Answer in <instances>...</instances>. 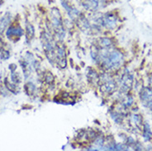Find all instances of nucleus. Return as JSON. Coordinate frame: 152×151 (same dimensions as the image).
Returning <instances> with one entry per match:
<instances>
[{
	"label": "nucleus",
	"mask_w": 152,
	"mask_h": 151,
	"mask_svg": "<svg viewBox=\"0 0 152 151\" xmlns=\"http://www.w3.org/2000/svg\"><path fill=\"white\" fill-rule=\"evenodd\" d=\"M99 59L107 69H115L119 68L123 62V55L118 50L104 52L103 55H99Z\"/></svg>",
	"instance_id": "1"
},
{
	"label": "nucleus",
	"mask_w": 152,
	"mask_h": 151,
	"mask_svg": "<svg viewBox=\"0 0 152 151\" xmlns=\"http://www.w3.org/2000/svg\"><path fill=\"white\" fill-rule=\"evenodd\" d=\"M50 22H51V25L53 27L54 31L57 35V37L60 40H63L65 36V31L63 27L62 17L59 9L56 8H52L50 12Z\"/></svg>",
	"instance_id": "2"
},
{
	"label": "nucleus",
	"mask_w": 152,
	"mask_h": 151,
	"mask_svg": "<svg viewBox=\"0 0 152 151\" xmlns=\"http://www.w3.org/2000/svg\"><path fill=\"white\" fill-rule=\"evenodd\" d=\"M42 42L46 56L48 57L49 61L53 64L54 61H56V45L55 44L53 39L50 36V35H49V33L44 32L42 35Z\"/></svg>",
	"instance_id": "3"
},
{
	"label": "nucleus",
	"mask_w": 152,
	"mask_h": 151,
	"mask_svg": "<svg viewBox=\"0 0 152 151\" xmlns=\"http://www.w3.org/2000/svg\"><path fill=\"white\" fill-rule=\"evenodd\" d=\"M95 23H96V25L103 26V27L109 28V29H113L117 25V18L112 14L101 16L95 20Z\"/></svg>",
	"instance_id": "4"
},
{
	"label": "nucleus",
	"mask_w": 152,
	"mask_h": 151,
	"mask_svg": "<svg viewBox=\"0 0 152 151\" xmlns=\"http://www.w3.org/2000/svg\"><path fill=\"white\" fill-rule=\"evenodd\" d=\"M61 4L63 8L65 9V11L67 12L69 17L72 20L77 21L81 17L80 12L75 7H74L70 3H69L68 0H61Z\"/></svg>",
	"instance_id": "5"
},
{
	"label": "nucleus",
	"mask_w": 152,
	"mask_h": 151,
	"mask_svg": "<svg viewBox=\"0 0 152 151\" xmlns=\"http://www.w3.org/2000/svg\"><path fill=\"white\" fill-rule=\"evenodd\" d=\"M107 0H85L83 6L88 11H97L102 8L106 4Z\"/></svg>",
	"instance_id": "6"
},
{
	"label": "nucleus",
	"mask_w": 152,
	"mask_h": 151,
	"mask_svg": "<svg viewBox=\"0 0 152 151\" xmlns=\"http://www.w3.org/2000/svg\"><path fill=\"white\" fill-rule=\"evenodd\" d=\"M56 63L59 64L61 68H65L67 65L66 61V54H65V49L62 45H56Z\"/></svg>",
	"instance_id": "7"
},
{
	"label": "nucleus",
	"mask_w": 152,
	"mask_h": 151,
	"mask_svg": "<svg viewBox=\"0 0 152 151\" xmlns=\"http://www.w3.org/2000/svg\"><path fill=\"white\" fill-rule=\"evenodd\" d=\"M6 34L8 39L16 41L17 39H19L21 36H23V30L19 26H12L8 28Z\"/></svg>",
	"instance_id": "8"
},
{
	"label": "nucleus",
	"mask_w": 152,
	"mask_h": 151,
	"mask_svg": "<svg viewBox=\"0 0 152 151\" xmlns=\"http://www.w3.org/2000/svg\"><path fill=\"white\" fill-rule=\"evenodd\" d=\"M141 102L143 105L152 110V90L149 88H145L141 92Z\"/></svg>",
	"instance_id": "9"
},
{
	"label": "nucleus",
	"mask_w": 152,
	"mask_h": 151,
	"mask_svg": "<svg viewBox=\"0 0 152 151\" xmlns=\"http://www.w3.org/2000/svg\"><path fill=\"white\" fill-rule=\"evenodd\" d=\"M116 88V85L113 80H104L101 85V91L104 93H113Z\"/></svg>",
	"instance_id": "10"
},
{
	"label": "nucleus",
	"mask_w": 152,
	"mask_h": 151,
	"mask_svg": "<svg viewBox=\"0 0 152 151\" xmlns=\"http://www.w3.org/2000/svg\"><path fill=\"white\" fill-rule=\"evenodd\" d=\"M132 85V77L129 74H124L122 76V80H121V89L122 91L129 90L131 87Z\"/></svg>",
	"instance_id": "11"
},
{
	"label": "nucleus",
	"mask_w": 152,
	"mask_h": 151,
	"mask_svg": "<svg viewBox=\"0 0 152 151\" xmlns=\"http://www.w3.org/2000/svg\"><path fill=\"white\" fill-rule=\"evenodd\" d=\"M11 21V14L9 12H6L0 18V33H3L8 26Z\"/></svg>",
	"instance_id": "12"
},
{
	"label": "nucleus",
	"mask_w": 152,
	"mask_h": 151,
	"mask_svg": "<svg viewBox=\"0 0 152 151\" xmlns=\"http://www.w3.org/2000/svg\"><path fill=\"white\" fill-rule=\"evenodd\" d=\"M99 45L103 49H110L111 47L113 46V43H112V41H111L109 38L104 37L100 39Z\"/></svg>",
	"instance_id": "13"
},
{
	"label": "nucleus",
	"mask_w": 152,
	"mask_h": 151,
	"mask_svg": "<svg viewBox=\"0 0 152 151\" xmlns=\"http://www.w3.org/2000/svg\"><path fill=\"white\" fill-rule=\"evenodd\" d=\"M26 31H27V41H31L32 38L34 37V35H35L34 27H33L31 23H27V27H26Z\"/></svg>",
	"instance_id": "14"
},
{
	"label": "nucleus",
	"mask_w": 152,
	"mask_h": 151,
	"mask_svg": "<svg viewBox=\"0 0 152 151\" xmlns=\"http://www.w3.org/2000/svg\"><path fill=\"white\" fill-rule=\"evenodd\" d=\"M88 80L91 82V83H96V82H99V77L97 74V72H95L93 69H90L88 71Z\"/></svg>",
	"instance_id": "15"
},
{
	"label": "nucleus",
	"mask_w": 152,
	"mask_h": 151,
	"mask_svg": "<svg viewBox=\"0 0 152 151\" xmlns=\"http://www.w3.org/2000/svg\"><path fill=\"white\" fill-rule=\"evenodd\" d=\"M25 88H26V92L27 93L28 95H31L33 94V93L35 92V89H36V87L35 85L32 83H27L26 85H25Z\"/></svg>",
	"instance_id": "16"
},
{
	"label": "nucleus",
	"mask_w": 152,
	"mask_h": 151,
	"mask_svg": "<svg viewBox=\"0 0 152 151\" xmlns=\"http://www.w3.org/2000/svg\"><path fill=\"white\" fill-rule=\"evenodd\" d=\"M151 130H150V125L147 123H145L144 126V134H143V136H144V138L145 140H149L151 138Z\"/></svg>",
	"instance_id": "17"
},
{
	"label": "nucleus",
	"mask_w": 152,
	"mask_h": 151,
	"mask_svg": "<svg viewBox=\"0 0 152 151\" xmlns=\"http://www.w3.org/2000/svg\"><path fill=\"white\" fill-rule=\"evenodd\" d=\"M91 56L95 61L99 59V50L97 49V47H95V46H93L91 48Z\"/></svg>",
	"instance_id": "18"
},
{
	"label": "nucleus",
	"mask_w": 152,
	"mask_h": 151,
	"mask_svg": "<svg viewBox=\"0 0 152 151\" xmlns=\"http://www.w3.org/2000/svg\"><path fill=\"white\" fill-rule=\"evenodd\" d=\"M11 79L12 81L14 83H20V81H21V79H20V77L18 74H16L14 72H12L11 74Z\"/></svg>",
	"instance_id": "19"
},
{
	"label": "nucleus",
	"mask_w": 152,
	"mask_h": 151,
	"mask_svg": "<svg viewBox=\"0 0 152 151\" xmlns=\"http://www.w3.org/2000/svg\"><path fill=\"white\" fill-rule=\"evenodd\" d=\"M46 83H51L54 81V77L50 73H48V74L46 75Z\"/></svg>",
	"instance_id": "20"
},
{
	"label": "nucleus",
	"mask_w": 152,
	"mask_h": 151,
	"mask_svg": "<svg viewBox=\"0 0 152 151\" xmlns=\"http://www.w3.org/2000/svg\"><path fill=\"white\" fill-rule=\"evenodd\" d=\"M1 55H2V56H1L2 59H4V60H7V59L9 58V52L7 51V50H3V53H2Z\"/></svg>",
	"instance_id": "21"
},
{
	"label": "nucleus",
	"mask_w": 152,
	"mask_h": 151,
	"mask_svg": "<svg viewBox=\"0 0 152 151\" xmlns=\"http://www.w3.org/2000/svg\"><path fill=\"white\" fill-rule=\"evenodd\" d=\"M132 102H133V99L131 98V97H129V98H126V101L124 104H125L126 106L130 107L132 104Z\"/></svg>",
	"instance_id": "22"
},
{
	"label": "nucleus",
	"mask_w": 152,
	"mask_h": 151,
	"mask_svg": "<svg viewBox=\"0 0 152 151\" xmlns=\"http://www.w3.org/2000/svg\"><path fill=\"white\" fill-rule=\"evenodd\" d=\"M9 68H10L12 73V72H14L15 69H17V65H16V64H11V65L9 66Z\"/></svg>",
	"instance_id": "23"
},
{
	"label": "nucleus",
	"mask_w": 152,
	"mask_h": 151,
	"mask_svg": "<svg viewBox=\"0 0 152 151\" xmlns=\"http://www.w3.org/2000/svg\"><path fill=\"white\" fill-rule=\"evenodd\" d=\"M150 84H151V86L152 87V76L150 78Z\"/></svg>",
	"instance_id": "24"
},
{
	"label": "nucleus",
	"mask_w": 152,
	"mask_h": 151,
	"mask_svg": "<svg viewBox=\"0 0 152 151\" xmlns=\"http://www.w3.org/2000/svg\"><path fill=\"white\" fill-rule=\"evenodd\" d=\"M2 1H3V0H0V4H1V3H2Z\"/></svg>",
	"instance_id": "25"
}]
</instances>
